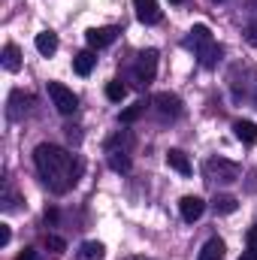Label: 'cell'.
I'll return each instance as SVG.
<instances>
[{
  "mask_svg": "<svg viewBox=\"0 0 257 260\" xmlns=\"http://www.w3.org/2000/svg\"><path fill=\"white\" fill-rule=\"evenodd\" d=\"M34 164H37V173L43 176L46 188L55 191V194H67V191L76 185L79 173H82V164H79L70 151H64L61 145H49V142L37 145Z\"/></svg>",
  "mask_w": 257,
  "mask_h": 260,
  "instance_id": "obj_1",
  "label": "cell"
},
{
  "mask_svg": "<svg viewBox=\"0 0 257 260\" xmlns=\"http://www.w3.org/2000/svg\"><path fill=\"white\" fill-rule=\"evenodd\" d=\"M185 46H191L194 55H197V61H200L203 67H215L218 58H221V46L212 40V30H209L206 24L191 27V37L185 40Z\"/></svg>",
  "mask_w": 257,
  "mask_h": 260,
  "instance_id": "obj_2",
  "label": "cell"
},
{
  "mask_svg": "<svg viewBox=\"0 0 257 260\" xmlns=\"http://www.w3.org/2000/svg\"><path fill=\"white\" fill-rule=\"evenodd\" d=\"M203 173H206V179L212 185H233V182H239V164H233L227 157H209Z\"/></svg>",
  "mask_w": 257,
  "mask_h": 260,
  "instance_id": "obj_3",
  "label": "cell"
},
{
  "mask_svg": "<svg viewBox=\"0 0 257 260\" xmlns=\"http://www.w3.org/2000/svg\"><path fill=\"white\" fill-rule=\"evenodd\" d=\"M154 73H157V52L154 49L139 52V58L133 64V73H130V79L136 82V88H148L154 82Z\"/></svg>",
  "mask_w": 257,
  "mask_h": 260,
  "instance_id": "obj_4",
  "label": "cell"
},
{
  "mask_svg": "<svg viewBox=\"0 0 257 260\" xmlns=\"http://www.w3.org/2000/svg\"><path fill=\"white\" fill-rule=\"evenodd\" d=\"M49 97H52V103H55V109L61 115H73L79 109V97L61 82H49Z\"/></svg>",
  "mask_w": 257,
  "mask_h": 260,
  "instance_id": "obj_5",
  "label": "cell"
},
{
  "mask_svg": "<svg viewBox=\"0 0 257 260\" xmlns=\"http://www.w3.org/2000/svg\"><path fill=\"white\" fill-rule=\"evenodd\" d=\"M118 34H121L118 27H91L85 34V40H88L91 49H106V46H112L118 40Z\"/></svg>",
  "mask_w": 257,
  "mask_h": 260,
  "instance_id": "obj_6",
  "label": "cell"
},
{
  "mask_svg": "<svg viewBox=\"0 0 257 260\" xmlns=\"http://www.w3.org/2000/svg\"><path fill=\"white\" fill-rule=\"evenodd\" d=\"M154 106H157V112L164 115V118H179L182 115V100L176 97V94H157L154 97Z\"/></svg>",
  "mask_w": 257,
  "mask_h": 260,
  "instance_id": "obj_7",
  "label": "cell"
},
{
  "mask_svg": "<svg viewBox=\"0 0 257 260\" xmlns=\"http://www.w3.org/2000/svg\"><path fill=\"white\" fill-rule=\"evenodd\" d=\"M133 9H136V18H139L142 24H157V21H160L157 0H133Z\"/></svg>",
  "mask_w": 257,
  "mask_h": 260,
  "instance_id": "obj_8",
  "label": "cell"
},
{
  "mask_svg": "<svg viewBox=\"0 0 257 260\" xmlns=\"http://www.w3.org/2000/svg\"><path fill=\"white\" fill-rule=\"evenodd\" d=\"M179 212H182V218H185V221H197V218L206 212V203H203L200 197H182Z\"/></svg>",
  "mask_w": 257,
  "mask_h": 260,
  "instance_id": "obj_9",
  "label": "cell"
},
{
  "mask_svg": "<svg viewBox=\"0 0 257 260\" xmlns=\"http://www.w3.org/2000/svg\"><path fill=\"white\" fill-rule=\"evenodd\" d=\"M24 103H30V97H27L24 91H12V94H9V109H6V115H9L12 121H18V118L27 112Z\"/></svg>",
  "mask_w": 257,
  "mask_h": 260,
  "instance_id": "obj_10",
  "label": "cell"
},
{
  "mask_svg": "<svg viewBox=\"0 0 257 260\" xmlns=\"http://www.w3.org/2000/svg\"><path fill=\"white\" fill-rule=\"evenodd\" d=\"M167 164H170L176 173H182V176H191V160H188V154H185V151H179V148H170V151H167Z\"/></svg>",
  "mask_w": 257,
  "mask_h": 260,
  "instance_id": "obj_11",
  "label": "cell"
},
{
  "mask_svg": "<svg viewBox=\"0 0 257 260\" xmlns=\"http://www.w3.org/2000/svg\"><path fill=\"white\" fill-rule=\"evenodd\" d=\"M224 251H227V248H224V242H221L218 236H212V239L200 248V257H197V260H224Z\"/></svg>",
  "mask_w": 257,
  "mask_h": 260,
  "instance_id": "obj_12",
  "label": "cell"
},
{
  "mask_svg": "<svg viewBox=\"0 0 257 260\" xmlns=\"http://www.w3.org/2000/svg\"><path fill=\"white\" fill-rule=\"evenodd\" d=\"M37 52L40 55H55L58 52V37L52 34V30H43V34H37Z\"/></svg>",
  "mask_w": 257,
  "mask_h": 260,
  "instance_id": "obj_13",
  "label": "cell"
},
{
  "mask_svg": "<svg viewBox=\"0 0 257 260\" xmlns=\"http://www.w3.org/2000/svg\"><path fill=\"white\" fill-rule=\"evenodd\" d=\"M94 64H97V55H94V52H79V55L73 58V70H76L79 76H88V73L94 70Z\"/></svg>",
  "mask_w": 257,
  "mask_h": 260,
  "instance_id": "obj_14",
  "label": "cell"
},
{
  "mask_svg": "<svg viewBox=\"0 0 257 260\" xmlns=\"http://www.w3.org/2000/svg\"><path fill=\"white\" fill-rule=\"evenodd\" d=\"M233 133H236V139L245 142V145L257 142V124H251V121H236V124H233Z\"/></svg>",
  "mask_w": 257,
  "mask_h": 260,
  "instance_id": "obj_15",
  "label": "cell"
},
{
  "mask_svg": "<svg viewBox=\"0 0 257 260\" xmlns=\"http://www.w3.org/2000/svg\"><path fill=\"white\" fill-rule=\"evenodd\" d=\"M3 67L9 70V73H18L21 70V52L9 43V46H3Z\"/></svg>",
  "mask_w": 257,
  "mask_h": 260,
  "instance_id": "obj_16",
  "label": "cell"
},
{
  "mask_svg": "<svg viewBox=\"0 0 257 260\" xmlns=\"http://www.w3.org/2000/svg\"><path fill=\"white\" fill-rule=\"evenodd\" d=\"M133 148V136H130L127 130L124 133H115L109 142H106V151H130Z\"/></svg>",
  "mask_w": 257,
  "mask_h": 260,
  "instance_id": "obj_17",
  "label": "cell"
},
{
  "mask_svg": "<svg viewBox=\"0 0 257 260\" xmlns=\"http://www.w3.org/2000/svg\"><path fill=\"white\" fill-rule=\"evenodd\" d=\"M103 254H106L103 242H85L79 248V260H103Z\"/></svg>",
  "mask_w": 257,
  "mask_h": 260,
  "instance_id": "obj_18",
  "label": "cell"
},
{
  "mask_svg": "<svg viewBox=\"0 0 257 260\" xmlns=\"http://www.w3.org/2000/svg\"><path fill=\"white\" fill-rule=\"evenodd\" d=\"M212 206H215V212H221V215H230V212L239 209L236 197H230V194H218L215 200H212Z\"/></svg>",
  "mask_w": 257,
  "mask_h": 260,
  "instance_id": "obj_19",
  "label": "cell"
},
{
  "mask_svg": "<svg viewBox=\"0 0 257 260\" xmlns=\"http://www.w3.org/2000/svg\"><path fill=\"white\" fill-rule=\"evenodd\" d=\"M145 106H148L145 100H136L133 106H127V109H124V112L118 115V121H121V124H133L136 118H142V112H145Z\"/></svg>",
  "mask_w": 257,
  "mask_h": 260,
  "instance_id": "obj_20",
  "label": "cell"
},
{
  "mask_svg": "<svg viewBox=\"0 0 257 260\" xmlns=\"http://www.w3.org/2000/svg\"><path fill=\"white\" fill-rule=\"evenodd\" d=\"M109 154V167L115 173H127L130 170V151H106Z\"/></svg>",
  "mask_w": 257,
  "mask_h": 260,
  "instance_id": "obj_21",
  "label": "cell"
},
{
  "mask_svg": "<svg viewBox=\"0 0 257 260\" xmlns=\"http://www.w3.org/2000/svg\"><path fill=\"white\" fill-rule=\"evenodd\" d=\"M106 97H109L112 103H121V100L127 97V85H124V82H118V79H112V82L106 85Z\"/></svg>",
  "mask_w": 257,
  "mask_h": 260,
  "instance_id": "obj_22",
  "label": "cell"
},
{
  "mask_svg": "<svg viewBox=\"0 0 257 260\" xmlns=\"http://www.w3.org/2000/svg\"><path fill=\"white\" fill-rule=\"evenodd\" d=\"M46 245H49L52 251H64V248H67V242L61 239V236H49V239H46Z\"/></svg>",
  "mask_w": 257,
  "mask_h": 260,
  "instance_id": "obj_23",
  "label": "cell"
},
{
  "mask_svg": "<svg viewBox=\"0 0 257 260\" xmlns=\"http://www.w3.org/2000/svg\"><path fill=\"white\" fill-rule=\"evenodd\" d=\"M245 40H248V46L257 49V21H251V24L245 27Z\"/></svg>",
  "mask_w": 257,
  "mask_h": 260,
  "instance_id": "obj_24",
  "label": "cell"
},
{
  "mask_svg": "<svg viewBox=\"0 0 257 260\" xmlns=\"http://www.w3.org/2000/svg\"><path fill=\"white\" fill-rule=\"evenodd\" d=\"M9 239H12V230H9V224H0V245H9Z\"/></svg>",
  "mask_w": 257,
  "mask_h": 260,
  "instance_id": "obj_25",
  "label": "cell"
},
{
  "mask_svg": "<svg viewBox=\"0 0 257 260\" xmlns=\"http://www.w3.org/2000/svg\"><path fill=\"white\" fill-rule=\"evenodd\" d=\"M15 260H37V251H34V248H24V251H21Z\"/></svg>",
  "mask_w": 257,
  "mask_h": 260,
  "instance_id": "obj_26",
  "label": "cell"
},
{
  "mask_svg": "<svg viewBox=\"0 0 257 260\" xmlns=\"http://www.w3.org/2000/svg\"><path fill=\"white\" fill-rule=\"evenodd\" d=\"M239 260H257V248H248V251H242Z\"/></svg>",
  "mask_w": 257,
  "mask_h": 260,
  "instance_id": "obj_27",
  "label": "cell"
},
{
  "mask_svg": "<svg viewBox=\"0 0 257 260\" xmlns=\"http://www.w3.org/2000/svg\"><path fill=\"white\" fill-rule=\"evenodd\" d=\"M248 245L257 248V230H248Z\"/></svg>",
  "mask_w": 257,
  "mask_h": 260,
  "instance_id": "obj_28",
  "label": "cell"
},
{
  "mask_svg": "<svg viewBox=\"0 0 257 260\" xmlns=\"http://www.w3.org/2000/svg\"><path fill=\"white\" fill-rule=\"evenodd\" d=\"M170 3H182V0H170Z\"/></svg>",
  "mask_w": 257,
  "mask_h": 260,
  "instance_id": "obj_29",
  "label": "cell"
},
{
  "mask_svg": "<svg viewBox=\"0 0 257 260\" xmlns=\"http://www.w3.org/2000/svg\"><path fill=\"white\" fill-rule=\"evenodd\" d=\"M215 3H224V0H215Z\"/></svg>",
  "mask_w": 257,
  "mask_h": 260,
  "instance_id": "obj_30",
  "label": "cell"
},
{
  "mask_svg": "<svg viewBox=\"0 0 257 260\" xmlns=\"http://www.w3.org/2000/svg\"><path fill=\"white\" fill-rule=\"evenodd\" d=\"M139 260H145V257H139Z\"/></svg>",
  "mask_w": 257,
  "mask_h": 260,
  "instance_id": "obj_31",
  "label": "cell"
}]
</instances>
